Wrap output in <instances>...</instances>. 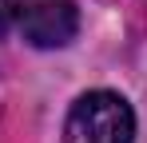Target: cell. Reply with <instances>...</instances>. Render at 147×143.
Returning <instances> with one entry per match:
<instances>
[{
	"mask_svg": "<svg viewBox=\"0 0 147 143\" xmlns=\"http://www.w3.org/2000/svg\"><path fill=\"white\" fill-rule=\"evenodd\" d=\"M135 139V111L115 92L80 95L64 123V143H131Z\"/></svg>",
	"mask_w": 147,
	"mask_h": 143,
	"instance_id": "1",
	"label": "cell"
},
{
	"mask_svg": "<svg viewBox=\"0 0 147 143\" xmlns=\"http://www.w3.org/2000/svg\"><path fill=\"white\" fill-rule=\"evenodd\" d=\"M8 20L32 48H64L80 28V12L76 0H8Z\"/></svg>",
	"mask_w": 147,
	"mask_h": 143,
	"instance_id": "2",
	"label": "cell"
},
{
	"mask_svg": "<svg viewBox=\"0 0 147 143\" xmlns=\"http://www.w3.org/2000/svg\"><path fill=\"white\" fill-rule=\"evenodd\" d=\"M4 28H8V0H0V36H4Z\"/></svg>",
	"mask_w": 147,
	"mask_h": 143,
	"instance_id": "3",
	"label": "cell"
}]
</instances>
